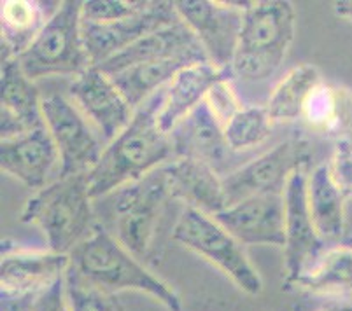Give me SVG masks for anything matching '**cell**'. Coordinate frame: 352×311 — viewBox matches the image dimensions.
<instances>
[{
    "instance_id": "obj_1",
    "label": "cell",
    "mask_w": 352,
    "mask_h": 311,
    "mask_svg": "<svg viewBox=\"0 0 352 311\" xmlns=\"http://www.w3.org/2000/svg\"><path fill=\"white\" fill-rule=\"evenodd\" d=\"M162 102L163 89L140 105L128 126L105 146L98 163L88 173L94 200L139 181L175 159L170 135L158 124Z\"/></svg>"
},
{
    "instance_id": "obj_2",
    "label": "cell",
    "mask_w": 352,
    "mask_h": 311,
    "mask_svg": "<svg viewBox=\"0 0 352 311\" xmlns=\"http://www.w3.org/2000/svg\"><path fill=\"white\" fill-rule=\"evenodd\" d=\"M70 269L89 285L114 294L133 290L158 301L170 311H181L174 288L144 266L137 255L121 245L98 224L97 229L70 254Z\"/></svg>"
},
{
    "instance_id": "obj_3",
    "label": "cell",
    "mask_w": 352,
    "mask_h": 311,
    "mask_svg": "<svg viewBox=\"0 0 352 311\" xmlns=\"http://www.w3.org/2000/svg\"><path fill=\"white\" fill-rule=\"evenodd\" d=\"M20 219L43 233L47 250L72 254L98 226L88 173L60 175L46 187L35 191L21 208Z\"/></svg>"
},
{
    "instance_id": "obj_4",
    "label": "cell",
    "mask_w": 352,
    "mask_h": 311,
    "mask_svg": "<svg viewBox=\"0 0 352 311\" xmlns=\"http://www.w3.org/2000/svg\"><path fill=\"white\" fill-rule=\"evenodd\" d=\"M172 200L165 168L95 200L98 224L144 261L151 252L160 217Z\"/></svg>"
},
{
    "instance_id": "obj_5",
    "label": "cell",
    "mask_w": 352,
    "mask_h": 311,
    "mask_svg": "<svg viewBox=\"0 0 352 311\" xmlns=\"http://www.w3.org/2000/svg\"><path fill=\"white\" fill-rule=\"evenodd\" d=\"M296 30V12L287 0H258L244 11L233 76L258 82L283 67Z\"/></svg>"
},
{
    "instance_id": "obj_6",
    "label": "cell",
    "mask_w": 352,
    "mask_h": 311,
    "mask_svg": "<svg viewBox=\"0 0 352 311\" xmlns=\"http://www.w3.org/2000/svg\"><path fill=\"white\" fill-rule=\"evenodd\" d=\"M81 9L79 0L60 2L30 46L16 58L34 82L54 76L78 77L94 67L82 38Z\"/></svg>"
},
{
    "instance_id": "obj_7",
    "label": "cell",
    "mask_w": 352,
    "mask_h": 311,
    "mask_svg": "<svg viewBox=\"0 0 352 311\" xmlns=\"http://www.w3.org/2000/svg\"><path fill=\"white\" fill-rule=\"evenodd\" d=\"M172 238L216 266L249 296H258L263 290V281L249 261L244 245L209 214L184 207L172 231Z\"/></svg>"
},
{
    "instance_id": "obj_8",
    "label": "cell",
    "mask_w": 352,
    "mask_h": 311,
    "mask_svg": "<svg viewBox=\"0 0 352 311\" xmlns=\"http://www.w3.org/2000/svg\"><path fill=\"white\" fill-rule=\"evenodd\" d=\"M43 117L62 161V175L89 173L100 159L105 142L70 96H43Z\"/></svg>"
},
{
    "instance_id": "obj_9",
    "label": "cell",
    "mask_w": 352,
    "mask_h": 311,
    "mask_svg": "<svg viewBox=\"0 0 352 311\" xmlns=\"http://www.w3.org/2000/svg\"><path fill=\"white\" fill-rule=\"evenodd\" d=\"M310 143L305 139H289L277 143L252 161L223 177L228 205L251 196L284 194L287 182L310 161Z\"/></svg>"
},
{
    "instance_id": "obj_10",
    "label": "cell",
    "mask_w": 352,
    "mask_h": 311,
    "mask_svg": "<svg viewBox=\"0 0 352 311\" xmlns=\"http://www.w3.org/2000/svg\"><path fill=\"white\" fill-rule=\"evenodd\" d=\"M251 2H221V0H175L179 18L191 28L209 62L217 69L230 70L235 58L244 11Z\"/></svg>"
},
{
    "instance_id": "obj_11",
    "label": "cell",
    "mask_w": 352,
    "mask_h": 311,
    "mask_svg": "<svg viewBox=\"0 0 352 311\" xmlns=\"http://www.w3.org/2000/svg\"><path fill=\"white\" fill-rule=\"evenodd\" d=\"M179 19L174 2H147L146 8L130 18L113 23H86L82 21V38L91 65L98 67L126 47L135 44L151 32L175 23Z\"/></svg>"
},
{
    "instance_id": "obj_12",
    "label": "cell",
    "mask_w": 352,
    "mask_h": 311,
    "mask_svg": "<svg viewBox=\"0 0 352 311\" xmlns=\"http://www.w3.org/2000/svg\"><path fill=\"white\" fill-rule=\"evenodd\" d=\"M70 98L100 133L105 146L114 140L132 121L135 108L128 104L113 79L98 67H89L81 76L74 77Z\"/></svg>"
},
{
    "instance_id": "obj_13",
    "label": "cell",
    "mask_w": 352,
    "mask_h": 311,
    "mask_svg": "<svg viewBox=\"0 0 352 311\" xmlns=\"http://www.w3.org/2000/svg\"><path fill=\"white\" fill-rule=\"evenodd\" d=\"M212 217L242 245H286L284 194L245 198Z\"/></svg>"
},
{
    "instance_id": "obj_14",
    "label": "cell",
    "mask_w": 352,
    "mask_h": 311,
    "mask_svg": "<svg viewBox=\"0 0 352 311\" xmlns=\"http://www.w3.org/2000/svg\"><path fill=\"white\" fill-rule=\"evenodd\" d=\"M307 178H309V170H298L289 178L284 191V205H286V245H284L286 281L284 284L298 278L326 249V242L319 236L310 216L309 201H307Z\"/></svg>"
},
{
    "instance_id": "obj_15",
    "label": "cell",
    "mask_w": 352,
    "mask_h": 311,
    "mask_svg": "<svg viewBox=\"0 0 352 311\" xmlns=\"http://www.w3.org/2000/svg\"><path fill=\"white\" fill-rule=\"evenodd\" d=\"M0 166L27 187L39 191L62 175L60 154L46 126L0 140Z\"/></svg>"
},
{
    "instance_id": "obj_16",
    "label": "cell",
    "mask_w": 352,
    "mask_h": 311,
    "mask_svg": "<svg viewBox=\"0 0 352 311\" xmlns=\"http://www.w3.org/2000/svg\"><path fill=\"white\" fill-rule=\"evenodd\" d=\"M70 255L53 250H2L0 294L9 297H39L65 278Z\"/></svg>"
},
{
    "instance_id": "obj_17",
    "label": "cell",
    "mask_w": 352,
    "mask_h": 311,
    "mask_svg": "<svg viewBox=\"0 0 352 311\" xmlns=\"http://www.w3.org/2000/svg\"><path fill=\"white\" fill-rule=\"evenodd\" d=\"M0 140H11L32 130L46 126L43 96L16 58L2 60L0 67Z\"/></svg>"
},
{
    "instance_id": "obj_18",
    "label": "cell",
    "mask_w": 352,
    "mask_h": 311,
    "mask_svg": "<svg viewBox=\"0 0 352 311\" xmlns=\"http://www.w3.org/2000/svg\"><path fill=\"white\" fill-rule=\"evenodd\" d=\"M170 58H193L198 62H209V56L201 47L197 35L181 18L168 27L147 34L146 37L126 47L123 53L98 65V69L107 76H113L139 63L170 60Z\"/></svg>"
},
{
    "instance_id": "obj_19",
    "label": "cell",
    "mask_w": 352,
    "mask_h": 311,
    "mask_svg": "<svg viewBox=\"0 0 352 311\" xmlns=\"http://www.w3.org/2000/svg\"><path fill=\"white\" fill-rule=\"evenodd\" d=\"M172 200L184 207L216 216L228 207L223 177L212 165L193 158H175L165 166Z\"/></svg>"
},
{
    "instance_id": "obj_20",
    "label": "cell",
    "mask_w": 352,
    "mask_h": 311,
    "mask_svg": "<svg viewBox=\"0 0 352 311\" xmlns=\"http://www.w3.org/2000/svg\"><path fill=\"white\" fill-rule=\"evenodd\" d=\"M232 76L230 70L217 69L210 62L193 63L182 69L163 89V102L158 111L160 128L166 135L170 133L184 117L206 102L212 86Z\"/></svg>"
},
{
    "instance_id": "obj_21",
    "label": "cell",
    "mask_w": 352,
    "mask_h": 311,
    "mask_svg": "<svg viewBox=\"0 0 352 311\" xmlns=\"http://www.w3.org/2000/svg\"><path fill=\"white\" fill-rule=\"evenodd\" d=\"M175 158H193L206 161L217 170L225 161L230 147L225 139V128L204 102L188 117L170 131Z\"/></svg>"
},
{
    "instance_id": "obj_22",
    "label": "cell",
    "mask_w": 352,
    "mask_h": 311,
    "mask_svg": "<svg viewBox=\"0 0 352 311\" xmlns=\"http://www.w3.org/2000/svg\"><path fill=\"white\" fill-rule=\"evenodd\" d=\"M286 288L329 299L352 301V242L326 246L298 278L286 284Z\"/></svg>"
},
{
    "instance_id": "obj_23",
    "label": "cell",
    "mask_w": 352,
    "mask_h": 311,
    "mask_svg": "<svg viewBox=\"0 0 352 311\" xmlns=\"http://www.w3.org/2000/svg\"><path fill=\"white\" fill-rule=\"evenodd\" d=\"M302 119L316 135L335 142L351 139L352 133V91L342 86L322 82L310 95Z\"/></svg>"
},
{
    "instance_id": "obj_24",
    "label": "cell",
    "mask_w": 352,
    "mask_h": 311,
    "mask_svg": "<svg viewBox=\"0 0 352 311\" xmlns=\"http://www.w3.org/2000/svg\"><path fill=\"white\" fill-rule=\"evenodd\" d=\"M307 201L314 226L324 242H337L345 233V201L347 198L329 175L328 161L319 163L307 178Z\"/></svg>"
},
{
    "instance_id": "obj_25",
    "label": "cell",
    "mask_w": 352,
    "mask_h": 311,
    "mask_svg": "<svg viewBox=\"0 0 352 311\" xmlns=\"http://www.w3.org/2000/svg\"><path fill=\"white\" fill-rule=\"evenodd\" d=\"M200 63L193 58H170V60H156V62L139 63V65L128 67L121 72L109 76L116 84V88L123 93L126 102L133 108H139L149 98L165 89L170 84L172 79L182 69Z\"/></svg>"
},
{
    "instance_id": "obj_26",
    "label": "cell",
    "mask_w": 352,
    "mask_h": 311,
    "mask_svg": "<svg viewBox=\"0 0 352 311\" xmlns=\"http://www.w3.org/2000/svg\"><path fill=\"white\" fill-rule=\"evenodd\" d=\"M321 84L322 77L316 65L303 63L291 69L268 98L267 112L272 123H293L302 119L310 95Z\"/></svg>"
},
{
    "instance_id": "obj_27",
    "label": "cell",
    "mask_w": 352,
    "mask_h": 311,
    "mask_svg": "<svg viewBox=\"0 0 352 311\" xmlns=\"http://www.w3.org/2000/svg\"><path fill=\"white\" fill-rule=\"evenodd\" d=\"M50 16L37 2L30 0H4L0 8L2 30V60L18 58L43 30Z\"/></svg>"
},
{
    "instance_id": "obj_28",
    "label": "cell",
    "mask_w": 352,
    "mask_h": 311,
    "mask_svg": "<svg viewBox=\"0 0 352 311\" xmlns=\"http://www.w3.org/2000/svg\"><path fill=\"white\" fill-rule=\"evenodd\" d=\"M272 119L267 107H242L225 126V139L230 150L254 149L270 137Z\"/></svg>"
},
{
    "instance_id": "obj_29",
    "label": "cell",
    "mask_w": 352,
    "mask_h": 311,
    "mask_svg": "<svg viewBox=\"0 0 352 311\" xmlns=\"http://www.w3.org/2000/svg\"><path fill=\"white\" fill-rule=\"evenodd\" d=\"M65 288L72 311H124L114 294L89 285L70 268L65 275Z\"/></svg>"
},
{
    "instance_id": "obj_30",
    "label": "cell",
    "mask_w": 352,
    "mask_h": 311,
    "mask_svg": "<svg viewBox=\"0 0 352 311\" xmlns=\"http://www.w3.org/2000/svg\"><path fill=\"white\" fill-rule=\"evenodd\" d=\"M149 0H86L82 2V21L86 23H113L137 14Z\"/></svg>"
},
{
    "instance_id": "obj_31",
    "label": "cell",
    "mask_w": 352,
    "mask_h": 311,
    "mask_svg": "<svg viewBox=\"0 0 352 311\" xmlns=\"http://www.w3.org/2000/svg\"><path fill=\"white\" fill-rule=\"evenodd\" d=\"M331 181L347 200H352V140L344 139L335 142L331 158L328 159Z\"/></svg>"
},
{
    "instance_id": "obj_32",
    "label": "cell",
    "mask_w": 352,
    "mask_h": 311,
    "mask_svg": "<svg viewBox=\"0 0 352 311\" xmlns=\"http://www.w3.org/2000/svg\"><path fill=\"white\" fill-rule=\"evenodd\" d=\"M206 104L210 108V112L216 115V119L223 124V128L230 123V119L240 108L244 107L236 98L235 89L232 86V77L223 79L216 86H212L206 98Z\"/></svg>"
},
{
    "instance_id": "obj_33",
    "label": "cell",
    "mask_w": 352,
    "mask_h": 311,
    "mask_svg": "<svg viewBox=\"0 0 352 311\" xmlns=\"http://www.w3.org/2000/svg\"><path fill=\"white\" fill-rule=\"evenodd\" d=\"M34 311H72L69 304V297H67L65 288V278L47 288L46 292L41 294L35 301Z\"/></svg>"
},
{
    "instance_id": "obj_34",
    "label": "cell",
    "mask_w": 352,
    "mask_h": 311,
    "mask_svg": "<svg viewBox=\"0 0 352 311\" xmlns=\"http://www.w3.org/2000/svg\"><path fill=\"white\" fill-rule=\"evenodd\" d=\"M37 297L2 296V311H34Z\"/></svg>"
},
{
    "instance_id": "obj_35",
    "label": "cell",
    "mask_w": 352,
    "mask_h": 311,
    "mask_svg": "<svg viewBox=\"0 0 352 311\" xmlns=\"http://www.w3.org/2000/svg\"><path fill=\"white\" fill-rule=\"evenodd\" d=\"M333 11L340 19L352 25V0H337L333 2Z\"/></svg>"
},
{
    "instance_id": "obj_36",
    "label": "cell",
    "mask_w": 352,
    "mask_h": 311,
    "mask_svg": "<svg viewBox=\"0 0 352 311\" xmlns=\"http://www.w3.org/2000/svg\"><path fill=\"white\" fill-rule=\"evenodd\" d=\"M321 311H352V301H340V303L331 304Z\"/></svg>"
}]
</instances>
